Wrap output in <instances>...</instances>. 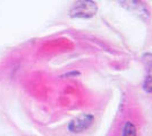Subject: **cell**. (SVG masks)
Masks as SVG:
<instances>
[{
	"label": "cell",
	"instance_id": "6da1fadb",
	"mask_svg": "<svg viewBox=\"0 0 152 136\" xmlns=\"http://www.w3.org/2000/svg\"><path fill=\"white\" fill-rule=\"evenodd\" d=\"M96 9L98 7L93 0H76L70 8V16L88 18L95 15Z\"/></svg>",
	"mask_w": 152,
	"mask_h": 136
},
{
	"label": "cell",
	"instance_id": "7a4b0ae2",
	"mask_svg": "<svg viewBox=\"0 0 152 136\" xmlns=\"http://www.w3.org/2000/svg\"><path fill=\"white\" fill-rule=\"evenodd\" d=\"M121 5L127 8L129 12H133L136 15H139L141 17H148L149 12L144 6V4L141 0H119Z\"/></svg>",
	"mask_w": 152,
	"mask_h": 136
},
{
	"label": "cell",
	"instance_id": "3957f363",
	"mask_svg": "<svg viewBox=\"0 0 152 136\" xmlns=\"http://www.w3.org/2000/svg\"><path fill=\"white\" fill-rule=\"evenodd\" d=\"M93 123V117L91 115H82V116L75 118L72 123L69 124V130L74 133H80L84 129L89 128Z\"/></svg>",
	"mask_w": 152,
	"mask_h": 136
},
{
	"label": "cell",
	"instance_id": "277c9868",
	"mask_svg": "<svg viewBox=\"0 0 152 136\" xmlns=\"http://www.w3.org/2000/svg\"><path fill=\"white\" fill-rule=\"evenodd\" d=\"M144 89L148 92H152V64H149L146 69V77L144 82Z\"/></svg>",
	"mask_w": 152,
	"mask_h": 136
},
{
	"label": "cell",
	"instance_id": "5b68a950",
	"mask_svg": "<svg viewBox=\"0 0 152 136\" xmlns=\"http://www.w3.org/2000/svg\"><path fill=\"white\" fill-rule=\"evenodd\" d=\"M123 136H136V128L132 123L127 121L124 126Z\"/></svg>",
	"mask_w": 152,
	"mask_h": 136
}]
</instances>
